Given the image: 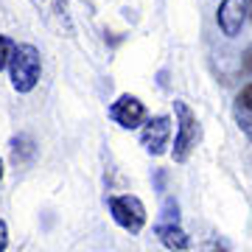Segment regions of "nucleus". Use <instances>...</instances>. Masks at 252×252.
Listing matches in <instances>:
<instances>
[{
    "mask_svg": "<svg viewBox=\"0 0 252 252\" xmlns=\"http://www.w3.org/2000/svg\"><path fill=\"white\" fill-rule=\"evenodd\" d=\"M39 73H42V59L34 45H17L14 56L9 62V76L11 87L17 93H31L39 84Z\"/></svg>",
    "mask_w": 252,
    "mask_h": 252,
    "instance_id": "nucleus-1",
    "label": "nucleus"
},
{
    "mask_svg": "<svg viewBox=\"0 0 252 252\" xmlns=\"http://www.w3.org/2000/svg\"><path fill=\"white\" fill-rule=\"evenodd\" d=\"M174 112H177V137H174V149H171V157L174 162H185L190 157V152L196 149V143L202 140V129H199V121H196V112L185 104V101H174Z\"/></svg>",
    "mask_w": 252,
    "mask_h": 252,
    "instance_id": "nucleus-2",
    "label": "nucleus"
},
{
    "mask_svg": "<svg viewBox=\"0 0 252 252\" xmlns=\"http://www.w3.org/2000/svg\"><path fill=\"white\" fill-rule=\"evenodd\" d=\"M109 213L115 219L118 227H124L126 233L137 235L146 224V205L132 193H121V196H109Z\"/></svg>",
    "mask_w": 252,
    "mask_h": 252,
    "instance_id": "nucleus-3",
    "label": "nucleus"
},
{
    "mask_svg": "<svg viewBox=\"0 0 252 252\" xmlns=\"http://www.w3.org/2000/svg\"><path fill=\"white\" fill-rule=\"evenodd\" d=\"M34 9L39 11V17L45 20L48 28H54L59 36H70L73 34V20L67 0H31Z\"/></svg>",
    "mask_w": 252,
    "mask_h": 252,
    "instance_id": "nucleus-4",
    "label": "nucleus"
},
{
    "mask_svg": "<svg viewBox=\"0 0 252 252\" xmlns=\"http://www.w3.org/2000/svg\"><path fill=\"white\" fill-rule=\"evenodd\" d=\"M168 137H171V121H168V115H154L140 129V146L149 154H154V157H160L165 152Z\"/></svg>",
    "mask_w": 252,
    "mask_h": 252,
    "instance_id": "nucleus-5",
    "label": "nucleus"
},
{
    "mask_svg": "<svg viewBox=\"0 0 252 252\" xmlns=\"http://www.w3.org/2000/svg\"><path fill=\"white\" fill-rule=\"evenodd\" d=\"M109 118H112L121 129H137L140 124H146V107L137 95H121V98L109 107Z\"/></svg>",
    "mask_w": 252,
    "mask_h": 252,
    "instance_id": "nucleus-6",
    "label": "nucleus"
},
{
    "mask_svg": "<svg viewBox=\"0 0 252 252\" xmlns=\"http://www.w3.org/2000/svg\"><path fill=\"white\" fill-rule=\"evenodd\" d=\"M250 17V0H224L219 6L216 23L224 36H238L244 20Z\"/></svg>",
    "mask_w": 252,
    "mask_h": 252,
    "instance_id": "nucleus-7",
    "label": "nucleus"
},
{
    "mask_svg": "<svg viewBox=\"0 0 252 252\" xmlns=\"http://www.w3.org/2000/svg\"><path fill=\"white\" fill-rule=\"evenodd\" d=\"M154 233H157V238L162 241V247H168L171 252H185L190 247V238L180 227V221H157Z\"/></svg>",
    "mask_w": 252,
    "mask_h": 252,
    "instance_id": "nucleus-8",
    "label": "nucleus"
},
{
    "mask_svg": "<svg viewBox=\"0 0 252 252\" xmlns=\"http://www.w3.org/2000/svg\"><path fill=\"white\" fill-rule=\"evenodd\" d=\"M34 154H36V146L28 135H17L11 140V160L17 162V165H28V162L34 160Z\"/></svg>",
    "mask_w": 252,
    "mask_h": 252,
    "instance_id": "nucleus-9",
    "label": "nucleus"
},
{
    "mask_svg": "<svg viewBox=\"0 0 252 252\" xmlns=\"http://www.w3.org/2000/svg\"><path fill=\"white\" fill-rule=\"evenodd\" d=\"M14 42H11L9 36H3L0 34V70H6L9 67V62H11V56H14Z\"/></svg>",
    "mask_w": 252,
    "mask_h": 252,
    "instance_id": "nucleus-10",
    "label": "nucleus"
},
{
    "mask_svg": "<svg viewBox=\"0 0 252 252\" xmlns=\"http://www.w3.org/2000/svg\"><path fill=\"white\" fill-rule=\"evenodd\" d=\"M235 107H238V109H250V112H252V81L244 87L241 93H238V104H235Z\"/></svg>",
    "mask_w": 252,
    "mask_h": 252,
    "instance_id": "nucleus-11",
    "label": "nucleus"
},
{
    "mask_svg": "<svg viewBox=\"0 0 252 252\" xmlns=\"http://www.w3.org/2000/svg\"><path fill=\"white\" fill-rule=\"evenodd\" d=\"M9 247V230H6V221L0 219V252Z\"/></svg>",
    "mask_w": 252,
    "mask_h": 252,
    "instance_id": "nucleus-12",
    "label": "nucleus"
},
{
    "mask_svg": "<svg viewBox=\"0 0 252 252\" xmlns=\"http://www.w3.org/2000/svg\"><path fill=\"white\" fill-rule=\"evenodd\" d=\"M207 252H227V247L224 244H219V241H210L207 244Z\"/></svg>",
    "mask_w": 252,
    "mask_h": 252,
    "instance_id": "nucleus-13",
    "label": "nucleus"
},
{
    "mask_svg": "<svg viewBox=\"0 0 252 252\" xmlns=\"http://www.w3.org/2000/svg\"><path fill=\"white\" fill-rule=\"evenodd\" d=\"M247 67H252V48L247 51Z\"/></svg>",
    "mask_w": 252,
    "mask_h": 252,
    "instance_id": "nucleus-14",
    "label": "nucleus"
},
{
    "mask_svg": "<svg viewBox=\"0 0 252 252\" xmlns=\"http://www.w3.org/2000/svg\"><path fill=\"white\" fill-rule=\"evenodd\" d=\"M0 180H3V160H0Z\"/></svg>",
    "mask_w": 252,
    "mask_h": 252,
    "instance_id": "nucleus-15",
    "label": "nucleus"
},
{
    "mask_svg": "<svg viewBox=\"0 0 252 252\" xmlns=\"http://www.w3.org/2000/svg\"><path fill=\"white\" fill-rule=\"evenodd\" d=\"M250 23H252V0H250Z\"/></svg>",
    "mask_w": 252,
    "mask_h": 252,
    "instance_id": "nucleus-16",
    "label": "nucleus"
}]
</instances>
